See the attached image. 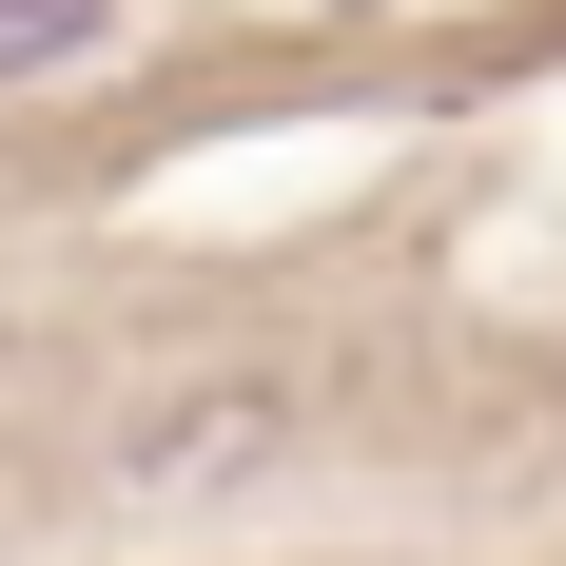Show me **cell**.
<instances>
[{"mask_svg":"<svg viewBox=\"0 0 566 566\" xmlns=\"http://www.w3.org/2000/svg\"><path fill=\"white\" fill-rule=\"evenodd\" d=\"M98 40H117V0H0V98L20 78H78Z\"/></svg>","mask_w":566,"mask_h":566,"instance_id":"obj_2","label":"cell"},{"mask_svg":"<svg viewBox=\"0 0 566 566\" xmlns=\"http://www.w3.org/2000/svg\"><path fill=\"white\" fill-rule=\"evenodd\" d=\"M313 450V371H176V391H137L98 430V489H137V509H216V489H254V469Z\"/></svg>","mask_w":566,"mask_h":566,"instance_id":"obj_1","label":"cell"}]
</instances>
